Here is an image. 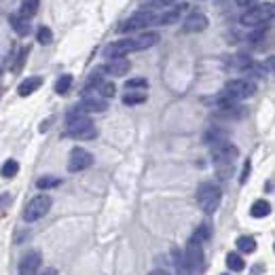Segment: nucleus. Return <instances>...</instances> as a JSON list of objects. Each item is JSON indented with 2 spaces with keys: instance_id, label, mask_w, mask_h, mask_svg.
<instances>
[{
  "instance_id": "nucleus-1",
  "label": "nucleus",
  "mask_w": 275,
  "mask_h": 275,
  "mask_svg": "<svg viewBox=\"0 0 275 275\" xmlns=\"http://www.w3.org/2000/svg\"><path fill=\"white\" fill-rule=\"evenodd\" d=\"M66 127H68V136H72V138H79V140H91V138H95L93 123H91L89 115L81 108V106H74V108L68 110V115H66Z\"/></svg>"
},
{
  "instance_id": "nucleus-20",
  "label": "nucleus",
  "mask_w": 275,
  "mask_h": 275,
  "mask_svg": "<svg viewBox=\"0 0 275 275\" xmlns=\"http://www.w3.org/2000/svg\"><path fill=\"white\" fill-rule=\"evenodd\" d=\"M235 248L244 254H252L254 250H256V239H254L252 235H242V237H237Z\"/></svg>"
},
{
  "instance_id": "nucleus-16",
  "label": "nucleus",
  "mask_w": 275,
  "mask_h": 275,
  "mask_svg": "<svg viewBox=\"0 0 275 275\" xmlns=\"http://www.w3.org/2000/svg\"><path fill=\"white\" fill-rule=\"evenodd\" d=\"M42 85V79L40 76H28L26 81H21L19 83V87H17V93L21 95V97H28V95H32L34 91H36L38 87Z\"/></svg>"
},
{
  "instance_id": "nucleus-17",
  "label": "nucleus",
  "mask_w": 275,
  "mask_h": 275,
  "mask_svg": "<svg viewBox=\"0 0 275 275\" xmlns=\"http://www.w3.org/2000/svg\"><path fill=\"white\" fill-rule=\"evenodd\" d=\"M133 42H136V51H144V49H151L159 42V34L157 32H144L140 34L138 38H133Z\"/></svg>"
},
{
  "instance_id": "nucleus-21",
  "label": "nucleus",
  "mask_w": 275,
  "mask_h": 275,
  "mask_svg": "<svg viewBox=\"0 0 275 275\" xmlns=\"http://www.w3.org/2000/svg\"><path fill=\"white\" fill-rule=\"evenodd\" d=\"M203 142L210 144V146H216L220 142H227V133H224L222 129H218V127H212V129L203 136Z\"/></svg>"
},
{
  "instance_id": "nucleus-11",
  "label": "nucleus",
  "mask_w": 275,
  "mask_h": 275,
  "mask_svg": "<svg viewBox=\"0 0 275 275\" xmlns=\"http://www.w3.org/2000/svg\"><path fill=\"white\" fill-rule=\"evenodd\" d=\"M42 263V256L38 250H30L24 258L19 260V275H34Z\"/></svg>"
},
{
  "instance_id": "nucleus-13",
  "label": "nucleus",
  "mask_w": 275,
  "mask_h": 275,
  "mask_svg": "<svg viewBox=\"0 0 275 275\" xmlns=\"http://www.w3.org/2000/svg\"><path fill=\"white\" fill-rule=\"evenodd\" d=\"M81 108L87 112V115H89V112H104L106 108H108V102H106L104 97L95 95V93H91V95L87 93L83 97V102H81Z\"/></svg>"
},
{
  "instance_id": "nucleus-27",
  "label": "nucleus",
  "mask_w": 275,
  "mask_h": 275,
  "mask_svg": "<svg viewBox=\"0 0 275 275\" xmlns=\"http://www.w3.org/2000/svg\"><path fill=\"white\" fill-rule=\"evenodd\" d=\"M61 184V180L58 178V176H42V178L36 180V186L40 190H47V188H58Z\"/></svg>"
},
{
  "instance_id": "nucleus-28",
  "label": "nucleus",
  "mask_w": 275,
  "mask_h": 275,
  "mask_svg": "<svg viewBox=\"0 0 275 275\" xmlns=\"http://www.w3.org/2000/svg\"><path fill=\"white\" fill-rule=\"evenodd\" d=\"M172 256H174V267H176V271H178V275H188L186 263H184V252H180L178 248H176L172 252Z\"/></svg>"
},
{
  "instance_id": "nucleus-33",
  "label": "nucleus",
  "mask_w": 275,
  "mask_h": 275,
  "mask_svg": "<svg viewBox=\"0 0 275 275\" xmlns=\"http://www.w3.org/2000/svg\"><path fill=\"white\" fill-rule=\"evenodd\" d=\"M148 87V81L146 79H142V76H140V79H129L125 83V89L127 91H133V89H146Z\"/></svg>"
},
{
  "instance_id": "nucleus-26",
  "label": "nucleus",
  "mask_w": 275,
  "mask_h": 275,
  "mask_svg": "<svg viewBox=\"0 0 275 275\" xmlns=\"http://www.w3.org/2000/svg\"><path fill=\"white\" fill-rule=\"evenodd\" d=\"M212 237V227L208 222H203V224H199V227H197V231L193 233V242H197V244H203V242H208V239Z\"/></svg>"
},
{
  "instance_id": "nucleus-29",
  "label": "nucleus",
  "mask_w": 275,
  "mask_h": 275,
  "mask_svg": "<svg viewBox=\"0 0 275 275\" xmlns=\"http://www.w3.org/2000/svg\"><path fill=\"white\" fill-rule=\"evenodd\" d=\"M70 85H72V76H70V74H61L58 79V83H55V93H60V95L68 93Z\"/></svg>"
},
{
  "instance_id": "nucleus-31",
  "label": "nucleus",
  "mask_w": 275,
  "mask_h": 275,
  "mask_svg": "<svg viewBox=\"0 0 275 275\" xmlns=\"http://www.w3.org/2000/svg\"><path fill=\"white\" fill-rule=\"evenodd\" d=\"M97 91H100V97H112L117 93V87H115V83H106V81H102V85L97 87Z\"/></svg>"
},
{
  "instance_id": "nucleus-8",
  "label": "nucleus",
  "mask_w": 275,
  "mask_h": 275,
  "mask_svg": "<svg viewBox=\"0 0 275 275\" xmlns=\"http://www.w3.org/2000/svg\"><path fill=\"white\" fill-rule=\"evenodd\" d=\"M154 17H157V15H154L153 11L142 9V11L133 13V15L127 19V21H123L119 30H121V32H136V30H142V28H148V26L154 24Z\"/></svg>"
},
{
  "instance_id": "nucleus-9",
  "label": "nucleus",
  "mask_w": 275,
  "mask_h": 275,
  "mask_svg": "<svg viewBox=\"0 0 275 275\" xmlns=\"http://www.w3.org/2000/svg\"><path fill=\"white\" fill-rule=\"evenodd\" d=\"M93 165V154H91L89 151H85V148L76 146L70 151V157H68V172H83V169H87Z\"/></svg>"
},
{
  "instance_id": "nucleus-23",
  "label": "nucleus",
  "mask_w": 275,
  "mask_h": 275,
  "mask_svg": "<svg viewBox=\"0 0 275 275\" xmlns=\"http://www.w3.org/2000/svg\"><path fill=\"white\" fill-rule=\"evenodd\" d=\"M227 265H229V269L235 271V273L245 269V263H244V258H242V254L239 252H229L227 254Z\"/></svg>"
},
{
  "instance_id": "nucleus-5",
  "label": "nucleus",
  "mask_w": 275,
  "mask_h": 275,
  "mask_svg": "<svg viewBox=\"0 0 275 275\" xmlns=\"http://www.w3.org/2000/svg\"><path fill=\"white\" fill-rule=\"evenodd\" d=\"M51 197L49 195H36L34 199L28 201V206L24 210V220L26 222H36L40 220L42 216L49 214V210H51Z\"/></svg>"
},
{
  "instance_id": "nucleus-37",
  "label": "nucleus",
  "mask_w": 275,
  "mask_h": 275,
  "mask_svg": "<svg viewBox=\"0 0 275 275\" xmlns=\"http://www.w3.org/2000/svg\"><path fill=\"white\" fill-rule=\"evenodd\" d=\"M148 275H169L167 271H163V269H154V271H151Z\"/></svg>"
},
{
  "instance_id": "nucleus-34",
  "label": "nucleus",
  "mask_w": 275,
  "mask_h": 275,
  "mask_svg": "<svg viewBox=\"0 0 275 275\" xmlns=\"http://www.w3.org/2000/svg\"><path fill=\"white\" fill-rule=\"evenodd\" d=\"M258 0H235L237 6H242V9H250V6H254Z\"/></svg>"
},
{
  "instance_id": "nucleus-18",
  "label": "nucleus",
  "mask_w": 275,
  "mask_h": 275,
  "mask_svg": "<svg viewBox=\"0 0 275 275\" xmlns=\"http://www.w3.org/2000/svg\"><path fill=\"white\" fill-rule=\"evenodd\" d=\"M9 24H11L13 30L19 34V36H28V34H30V24H28V19L21 17L19 13H15V15L9 17Z\"/></svg>"
},
{
  "instance_id": "nucleus-30",
  "label": "nucleus",
  "mask_w": 275,
  "mask_h": 275,
  "mask_svg": "<svg viewBox=\"0 0 275 275\" xmlns=\"http://www.w3.org/2000/svg\"><path fill=\"white\" fill-rule=\"evenodd\" d=\"M36 40L40 42V45H51V42H53V32H51V28L40 26L38 30H36Z\"/></svg>"
},
{
  "instance_id": "nucleus-19",
  "label": "nucleus",
  "mask_w": 275,
  "mask_h": 275,
  "mask_svg": "<svg viewBox=\"0 0 275 275\" xmlns=\"http://www.w3.org/2000/svg\"><path fill=\"white\" fill-rule=\"evenodd\" d=\"M269 214H271V203L269 201L258 199V201L252 203V208H250V216L252 218H265V216H269Z\"/></svg>"
},
{
  "instance_id": "nucleus-25",
  "label": "nucleus",
  "mask_w": 275,
  "mask_h": 275,
  "mask_svg": "<svg viewBox=\"0 0 275 275\" xmlns=\"http://www.w3.org/2000/svg\"><path fill=\"white\" fill-rule=\"evenodd\" d=\"M146 102V93L144 91H127L123 95V104L125 106H138Z\"/></svg>"
},
{
  "instance_id": "nucleus-36",
  "label": "nucleus",
  "mask_w": 275,
  "mask_h": 275,
  "mask_svg": "<svg viewBox=\"0 0 275 275\" xmlns=\"http://www.w3.org/2000/svg\"><path fill=\"white\" fill-rule=\"evenodd\" d=\"M38 275H58V269H55V267H45Z\"/></svg>"
},
{
  "instance_id": "nucleus-10",
  "label": "nucleus",
  "mask_w": 275,
  "mask_h": 275,
  "mask_svg": "<svg viewBox=\"0 0 275 275\" xmlns=\"http://www.w3.org/2000/svg\"><path fill=\"white\" fill-rule=\"evenodd\" d=\"M131 51H136V42H133V38H123V40H117V42H112V45L106 47L104 55L110 58V60H117V58L129 55Z\"/></svg>"
},
{
  "instance_id": "nucleus-24",
  "label": "nucleus",
  "mask_w": 275,
  "mask_h": 275,
  "mask_svg": "<svg viewBox=\"0 0 275 275\" xmlns=\"http://www.w3.org/2000/svg\"><path fill=\"white\" fill-rule=\"evenodd\" d=\"M17 172H19V163L15 159H9V161H4L2 163V167H0V176H2V178H15L17 176Z\"/></svg>"
},
{
  "instance_id": "nucleus-15",
  "label": "nucleus",
  "mask_w": 275,
  "mask_h": 275,
  "mask_svg": "<svg viewBox=\"0 0 275 275\" xmlns=\"http://www.w3.org/2000/svg\"><path fill=\"white\" fill-rule=\"evenodd\" d=\"M182 11H186V4L184 2L176 4L174 9H169V11H163L159 17H154V24H157V26H172V24H176V21L180 19Z\"/></svg>"
},
{
  "instance_id": "nucleus-12",
  "label": "nucleus",
  "mask_w": 275,
  "mask_h": 275,
  "mask_svg": "<svg viewBox=\"0 0 275 275\" xmlns=\"http://www.w3.org/2000/svg\"><path fill=\"white\" fill-rule=\"evenodd\" d=\"M208 17L203 15V13L199 11H195V13H190V15L184 19V24H182V30H184L186 34H197V32H203L208 28Z\"/></svg>"
},
{
  "instance_id": "nucleus-35",
  "label": "nucleus",
  "mask_w": 275,
  "mask_h": 275,
  "mask_svg": "<svg viewBox=\"0 0 275 275\" xmlns=\"http://www.w3.org/2000/svg\"><path fill=\"white\" fill-rule=\"evenodd\" d=\"M250 169H252V165H250V161H248V163L244 165V172H242V176H239V182H242V184H244L245 180H248V176H250Z\"/></svg>"
},
{
  "instance_id": "nucleus-6",
  "label": "nucleus",
  "mask_w": 275,
  "mask_h": 275,
  "mask_svg": "<svg viewBox=\"0 0 275 275\" xmlns=\"http://www.w3.org/2000/svg\"><path fill=\"white\" fill-rule=\"evenodd\" d=\"M184 263H186L188 275H199L201 273V267H203V248H201V244L188 239V244L184 248Z\"/></svg>"
},
{
  "instance_id": "nucleus-2",
  "label": "nucleus",
  "mask_w": 275,
  "mask_h": 275,
  "mask_svg": "<svg viewBox=\"0 0 275 275\" xmlns=\"http://www.w3.org/2000/svg\"><path fill=\"white\" fill-rule=\"evenodd\" d=\"M237 157H239L237 146H233L229 142H220V144L212 146V161H214L220 178H227V172L233 169V163H235Z\"/></svg>"
},
{
  "instance_id": "nucleus-14",
  "label": "nucleus",
  "mask_w": 275,
  "mask_h": 275,
  "mask_svg": "<svg viewBox=\"0 0 275 275\" xmlns=\"http://www.w3.org/2000/svg\"><path fill=\"white\" fill-rule=\"evenodd\" d=\"M131 63L127 61L125 58H117V60H110L106 66L100 70V72H106V74H112V76H125L129 72Z\"/></svg>"
},
{
  "instance_id": "nucleus-7",
  "label": "nucleus",
  "mask_w": 275,
  "mask_h": 275,
  "mask_svg": "<svg viewBox=\"0 0 275 275\" xmlns=\"http://www.w3.org/2000/svg\"><path fill=\"white\" fill-rule=\"evenodd\" d=\"M224 93H229L233 100H245V97H252L256 93V83L250 79H235L229 81L227 87H224Z\"/></svg>"
},
{
  "instance_id": "nucleus-32",
  "label": "nucleus",
  "mask_w": 275,
  "mask_h": 275,
  "mask_svg": "<svg viewBox=\"0 0 275 275\" xmlns=\"http://www.w3.org/2000/svg\"><path fill=\"white\" fill-rule=\"evenodd\" d=\"M233 66L239 68V70H248V68H252V60L248 58V55L239 53V55H235V60H233Z\"/></svg>"
},
{
  "instance_id": "nucleus-4",
  "label": "nucleus",
  "mask_w": 275,
  "mask_h": 275,
  "mask_svg": "<svg viewBox=\"0 0 275 275\" xmlns=\"http://www.w3.org/2000/svg\"><path fill=\"white\" fill-rule=\"evenodd\" d=\"M273 2H263V4H254L250 9H245V13L239 19V24L245 26V28H260L265 26L267 21H271L273 17Z\"/></svg>"
},
{
  "instance_id": "nucleus-22",
  "label": "nucleus",
  "mask_w": 275,
  "mask_h": 275,
  "mask_svg": "<svg viewBox=\"0 0 275 275\" xmlns=\"http://www.w3.org/2000/svg\"><path fill=\"white\" fill-rule=\"evenodd\" d=\"M38 6H40V0H21V17L30 19L32 15H36L38 13Z\"/></svg>"
},
{
  "instance_id": "nucleus-3",
  "label": "nucleus",
  "mask_w": 275,
  "mask_h": 275,
  "mask_svg": "<svg viewBox=\"0 0 275 275\" xmlns=\"http://www.w3.org/2000/svg\"><path fill=\"white\" fill-rule=\"evenodd\" d=\"M222 201V190L214 182H203L197 188V206H199L206 214H214V212L220 208Z\"/></svg>"
}]
</instances>
